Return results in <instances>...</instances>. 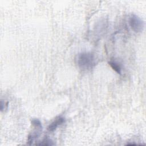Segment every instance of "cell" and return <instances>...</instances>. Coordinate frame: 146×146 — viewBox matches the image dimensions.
Returning a JSON list of instances; mask_svg holds the SVG:
<instances>
[{
  "label": "cell",
  "mask_w": 146,
  "mask_h": 146,
  "mask_svg": "<svg viewBox=\"0 0 146 146\" xmlns=\"http://www.w3.org/2000/svg\"><path fill=\"white\" fill-rule=\"evenodd\" d=\"M65 121V119L63 117L61 116H59L56 117L47 127V130L49 132L54 131L58 126L63 124Z\"/></svg>",
  "instance_id": "obj_4"
},
{
  "label": "cell",
  "mask_w": 146,
  "mask_h": 146,
  "mask_svg": "<svg viewBox=\"0 0 146 146\" xmlns=\"http://www.w3.org/2000/svg\"><path fill=\"white\" fill-rule=\"evenodd\" d=\"M54 144L52 143V141L48 139V137H45L43 139V140L38 144H36V145H44V146H49V145H53Z\"/></svg>",
  "instance_id": "obj_6"
},
{
  "label": "cell",
  "mask_w": 146,
  "mask_h": 146,
  "mask_svg": "<svg viewBox=\"0 0 146 146\" xmlns=\"http://www.w3.org/2000/svg\"><path fill=\"white\" fill-rule=\"evenodd\" d=\"M78 66L82 70H89L95 65L94 55L90 52H81L78 54L75 58Z\"/></svg>",
  "instance_id": "obj_1"
},
{
  "label": "cell",
  "mask_w": 146,
  "mask_h": 146,
  "mask_svg": "<svg viewBox=\"0 0 146 146\" xmlns=\"http://www.w3.org/2000/svg\"><path fill=\"white\" fill-rule=\"evenodd\" d=\"M108 63L110 65V66L111 67V68L115 72H116L117 74H121V67L119 66V64H118V63H117L115 61H112V60L109 62Z\"/></svg>",
  "instance_id": "obj_5"
},
{
  "label": "cell",
  "mask_w": 146,
  "mask_h": 146,
  "mask_svg": "<svg viewBox=\"0 0 146 146\" xmlns=\"http://www.w3.org/2000/svg\"><path fill=\"white\" fill-rule=\"evenodd\" d=\"M31 124L34 127V129L28 136L27 144L29 145L32 144L34 141L39 136L42 128L41 122L37 119H33L31 120Z\"/></svg>",
  "instance_id": "obj_3"
},
{
  "label": "cell",
  "mask_w": 146,
  "mask_h": 146,
  "mask_svg": "<svg viewBox=\"0 0 146 146\" xmlns=\"http://www.w3.org/2000/svg\"><path fill=\"white\" fill-rule=\"evenodd\" d=\"M128 23L131 29L135 33L142 32L144 27V21L135 14H132L129 17Z\"/></svg>",
  "instance_id": "obj_2"
}]
</instances>
